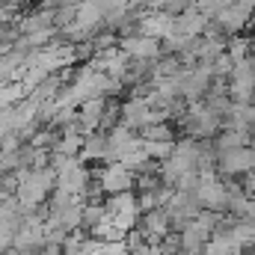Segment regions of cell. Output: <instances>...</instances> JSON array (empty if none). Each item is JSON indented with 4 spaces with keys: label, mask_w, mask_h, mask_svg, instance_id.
Instances as JSON below:
<instances>
[{
    "label": "cell",
    "mask_w": 255,
    "mask_h": 255,
    "mask_svg": "<svg viewBox=\"0 0 255 255\" xmlns=\"http://www.w3.org/2000/svg\"><path fill=\"white\" fill-rule=\"evenodd\" d=\"M250 166H255V151H247V148L223 151V169L226 172H247Z\"/></svg>",
    "instance_id": "obj_1"
},
{
    "label": "cell",
    "mask_w": 255,
    "mask_h": 255,
    "mask_svg": "<svg viewBox=\"0 0 255 255\" xmlns=\"http://www.w3.org/2000/svg\"><path fill=\"white\" fill-rule=\"evenodd\" d=\"M145 136H148V139H172V133H169V130H166L163 125L148 128V130H145Z\"/></svg>",
    "instance_id": "obj_2"
}]
</instances>
